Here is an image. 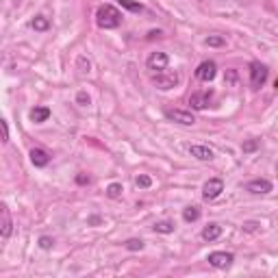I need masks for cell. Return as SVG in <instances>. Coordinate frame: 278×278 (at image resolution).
I'll use <instances>...</instances> for the list:
<instances>
[{
  "mask_svg": "<svg viewBox=\"0 0 278 278\" xmlns=\"http://www.w3.org/2000/svg\"><path fill=\"white\" fill-rule=\"evenodd\" d=\"M96 24L100 28H105V31H109V28H118L122 24V13L115 9L113 5H100L98 11H96Z\"/></svg>",
  "mask_w": 278,
  "mask_h": 278,
  "instance_id": "cell-1",
  "label": "cell"
},
{
  "mask_svg": "<svg viewBox=\"0 0 278 278\" xmlns=\"http://www.w3.org/2000/svg\"><path fill=\"white\" fill-rule=\"evenodd\" d=\"M267 68L263 63L259 61H252L250 63V87L252 89H259V87L265 85V80H267Z\"/></svg>",
  "mask_w": 278,
  "mask_h": 278,
  "instance_id": "cell-2",
  "label": "cell"
},
{
  "mask_svg": "<svg viewBox=\"0 0 278 278\" xmlns=\"http://www.w3.org/2000/svg\"><path fill=\"white\" fill-rule=\"evenodd\" d=\"M152 83H155L159 89H163V91H167V89H172V87H176L178 85V76H176V72H157L155 76H152Z\"/></svg>",
  "mask_w": 278,
  "mask_h": 278,
  "instance_id": "cell-3",
  "label": "cell"
},
{
  "mask_svg": "<svg viewBox=\"0 0 278 278\" xmlns=\"http://www.w3.org/2000/svg\"><path fill=\"white\" fill-rule=\"evenodd\" d=\"M165 118L176 122V124H182V126H192V124H196L194 113L192 111H182V109H167Z\"/></svg>",
  "mask_w": 278,
  "mask_h": 278,
  "instance_id": "cell-4",
  "label": "cell"
},
{
  "mask_svg": "<svg viewBox=\"0 0 278 278\" xmlns=\"http://www.w3.org/2000/svg\"><path fill=\"white\" fill-rule=\"evenodd\" d=\"M222 192H224V180L222 178H211V180L204 182V187H202L204 200H215Z\"/></svg>",
  "mask_w": 278,
  "mask_h": 278,
  "instance_id": "cell-5",
  "label": "cell"
},
{
  "mask_svg": "<svg viewBox=\"0 0 278 278\" xmlns=\"http://www.w3.org/2000/svg\"><path fill=\"white\" fill-rule=\"evenodd\" d=\"M209 265H213L217 269H226L233 265V261H235V257H233L230 252H211L209 254Z\"/></svg>",
  "mask_w": 278,
  "mask_h": 278,
  "instance_id": "cell-6",
  "label": "cell"
},
{
  "mask_svg": "<svg viewBox=\"0 0 278 278\" xmlns=\"http://www.w3.org/2000/svg\"><path fill=\"white\" fill-rule=\"evenodd\" d=\"M217 74V68L213 61H202L198 65V70H196V78L198 80H204V83H209V80H213Z\"/></svg>",
  "mask_w": 278,
  "mask_h": 278,
  "instance_id": "cell-7",
  "label": "cell"
},
{
  "mask_svg": "<svg viewBox=\"0 0 278 278\" xmlns=\"http://www.w3.org/2000/svg\"><path fill=\"white\" fill-rule=\"evenodd\" d=\"M167 63H170V57L165 53H152L148 57V68L155 70V72H163L167 70Z\"/></svg>",
  "mask_w": 278,
  "mask_h": 278,
  "instance_id": "cell-8",
  "label": "cell"
},
{
  "mask_svg": "<svg viewBox=\"0 0 278 278\" xmlns=\"http://www.w3.org/2000/svg\"><path fill=\"white\" fill-rule=\"evenodd\" d=\"M246 189L250 194H269V192H272V182H269L267 178H257V180L248 182Z\"/></svg>",
  "mask_w": 278,
  "mask_h": 278,
  "instance_id": "cell-9",
  "label": "cell"
},
{
  "mask_svg": "<svg viewBox=\"0 0 278 278\" xmlns=\"http://www.w3.org/2000/svg\"><path fill=\"white\" fill-rule=\"evenodd\" d=\"M209 102H211V94H207V91L192 94V98H189V105H192V109H196V111H202V109H207Z\"/></svg>",
  "mask_w": 278,
  "mask_h": 278,
  "instance_id": "cell-10",
  "label": "cell"
},
{
  "mask_svg": "<svg viewBox=\"0 0 278 278\" xmlns=\"http://www.w3.org/2000/svg\"><path fill=\"white\" fill-rule=\"evenodd\" d=\"M189 155L200 159V161H213L215 152L209 148V146H189Z\"/></svg>",
  "mask_w": 278,
  "mask_h": 278,
  "instance_id": "cell-11",
  "label": "cell"
},
{
  "mask_svg": "<svg viewBox=\"0 0 278 278\" xmlns=\"http://www.w3.org/2000/svg\"><path fill=\"white\" fill-rule=\"evenodd\" d=\"M31 163L35 167H46L50 163V155L46 150H41V148H33L31 150Z\"/></svg>",
  "mask_w": 278,
  "mask_h": 278,
  "instance_id": "cell-12",
  "label": "cell"
},
{
  "mask_svg": "<svg viewBox=\"0 0 278 278\" xmlns=\"http://www.w3.org/2000/svg\"><path fill=\"white\" fill-rule=\"evenodd\" d=\"M48 118H50V109L48 107H35V109H31V122L41 124V122H46Z\"/></svg>",
  "mask_w": 278,
  "mask_h": 278,
  "instance_id": "cell-13",
  "label": "cell"
},
{
  "mask_svg": "<svg viewBox=\"0 0 278 278\" xmlns=\"http://www.w3.org/2000/svg\"><path fill=\"white\" fill-rule=\"evenodd\" d=\"M219 235H222V226L219 224H209V226H204V230H202L204 241H215Z\"/></svg>",
  "mask_w": 278,
  "mask_h": 278,
  "instance_id": "cell-14",
  "label": "cell"
},
{
  "mask_svg": "<svg viewBox=\"0 0 278 278\" xmlns=\"http://www.w3.org/2000/svg\"><path fill=\"white\" fill-rule=\"evenodd\" d=\"M31 26L35 28V31H48V28H50V20L43 18V16H37L31 22Z\"/></svg>",
  "mask_w": 278,
  "mask_h": 278,
  "instance_id": "cell-15",
  "label": "cell"
},
{
  "mask_svg": "<svg viewBox=\"0 0 278 278\" xmlns=\"http://www.w3.org/2000/svg\"><path fill=\"white\" fill-rule=\"evenodd\" d=\"M198 217H200V209L198 207H187L185 211H182V219H185V222H196Z\"/></svg>",
  "mask_w": 278,
  "mask_h": 278,
  "instance_id": "cell-16",
  "label": "cell"
},
{
  "mask_svg": "<svg viewBox=\"0 0 278 278\" xmlns=\"http://www.w3.org/2000/svg\"><path fill=\"white\" fill-rule=\"evenodd\" d=\"M118 3L122 5V9H128V11H133V13H142L144 11V7L135 3V0H118Z\"/></svg>",
  "mask_w": 278,
  "mask_h": 278,
  "instance_id": "cell-17",
  "label": "cell"
},
{
  "mask_svg": "<svg viewBox=\"0 0 278 278\" xmlns=\"http://www.w3.org/2000/svg\"><path fill=\"white\" fill-rule=\"evenodd\" d=\"M155 230L157 233H163V235H170V233H174V222H167V219H163V222H157L155 224Z\"/></svg>",
  "mask_w": 278,
  "mask_h": 278,
  "instance_id": "cell-18",
  "label": "cell"
},
{
  "mask_svg": "<svg viewBox=\"0 0 278 278\" xmlns=\"http://www.w3.org/2000/svg\"><path fill=\"white\" fill-rule=\"evenodd\" d=\"M122 192H124V187L120 185V182H111V185L107 187V196H109V198H113V200L120 198Z\"/></svg>",
  "mask_w": 278,
  "mask_h": 278,
  "instance_id": "cell-19",
  "label": "cell"
},
{
  "mask_svg": "<svg viewBox=\"0 0 278 278\" xmlns=\"http://www.w3.org/2000/svg\"><path fill=\"white\" fill-rule=\"evenodd\" d=\"M124 246H126V250H133V252L135 250H144V241L142 239H128Z\"/></svg>",
  "mask_w": 278,
  "mask_h": 278,
  "instance_id": "cell-20",
  "label": "cell"
},
{
  "mask_svg": "<svg viewBox=\"0 0 278 278\" xmlns=\"http://www.w3.org/2000/svg\"><path fill=\"white\" fill-rule=\"evenodd\" d=\"M0 142L7 144L9 142V126H7V122L0 118Z\"/></svg>",
  "mask_w": 278,
  "mask_h": 278,
  "instance_id": "cell-21",
  "label": "cell"
},
{
  "mask_svg": "<svg viewBox=\"0 0 278 278\" xmlns=\"http://www.w3.org/2000/svg\"><path fill=\"white\" fill-rule=\"evenodd\" d=\"M11 230H13L11 219H5V222L0 224V235H3V237H9V235H11Z\"/></svg>",
  "mask_w": 278,
  "mask_h": 278,
  "instance_id": "cell-22",
  "label": "cell"
},
{
  "mask_svg": "<svg viewBox=\"0 0 278 278\" xmlns=\"http://www.w3.org/2000/svg\"><path fill=\"white\" fill-rule=\"evenodd\" d=\"M224 37H217V35H213V37H207V46H215V48H219V46H224Z\"/></svg>",
  "mask_w": 278,
  "mask_h": 278,
  "instance_id": "cell-23",
  "label": "cell"
},
{
  "mask_svg": "<svg viewBox=\"0 0 278 278\" xmlns=\"http://www.w3.org/2000/svg\"><path fill=\"white\" fill-rule=\"evenodd\" d=\"M135 185L146 189V187H150V185H152V178H150V176H137V178H135Z\"/></svg>",
  "mask_w": 278,
  "mask_h": 278,
  "instance_id": "cell-24",
  "label": "cell"
},
{
  "mask_svg": "<svg viewBox=\"0 0 278 278\" xmlns=\"http://www.w3.org/2000/svg\"><path fill=\"white\" fill-rule=\"evenodd\" d=\"M241 148H244V152H254L259 148V142H257V139H250V142H246Z\"/></svg>",
  "mask_w": 278,
  "mask_h": 278,
  "instance_id": "cell-25",
  "label": "cell"
},
{
  "mask_svg": "<svg viewBox=\"0 0 278 278\" xmlns=\"http://www.w3.org/2000/svg\"><path fill=\"white\" fill-rule=\"evenodd\" d=\"M53 246H55V241L50 239V237H41L39 239V248H43V250H50Z\"/></svg>",
  "mask_w": 278,
  "mask_h": 278,
  "instance_id": "cell-26",
  "label": "cell"
},
{
  "mask_svg": "<svg viewBox=\"0 0 278 278\" xmlns=\"http://www.w3.org/2000/svg\"><path fill=\"white\" fill-rule=\"evenodd\" d=\"M76 102H78V105H83V107H87V105H89V96H87L85 91H80L76 96Z\"/></svg>",
  "mask_w": 278,
  "mask_h": 278,
  "instance_id": "cell-27",
  "label": "cell"
},
{
  "mask_svg": "<svg viewBox=\"0 0 278 278\" xmlns=\"http://www.w3.org/2000/svg\"><path fill=\"white\" fill-rule=\"evenodd\" d=\"M78 65H80V72H83V74H85V72H89V61H85L83 57L78 59Z\"/></svg>",
  "mask_w": 278,
  "mask_h": 278,
  "instance_id": "cell-28",
  "label": "cell"
},
{
  "mask_svg": "<svg viewBox=\"0 0 278 278\" xmlns=\"http://www.w3.org/2000/svg\"><path fill=\"white\" fill-rule=\"evenodd\" d=\"M76 182H78V185H87V182H89V176H87V174H78Z\"/></svg>",
  "mask_w": 278,
  "mask_h": 278,
  "instance_id": "cell-29",
  "label": "cell"
},
{
  "mask_svg": "<svg viewBox=\"0 0 278 278\" xmlns=\"http://www.w3.org/2000/svg\"><path fill=\"white\" fill-rule=\"evenodd\" d=\"M226 80H228V83H235V80H237V74H235V70H230L228 74H226Z\"/></svg>",
  "mask_w": 278,
  "mask_h": 278,
  "instance_id": "cell-30",
  "label": "cell"
},
{
  "mask_svg": "<svg viewBox=\"0 0 278 278\" xmlns=\"http://www.w3.org/2000/svg\"><path fill=\"white\" fill-rule=\"evenodd\" d=\"M89 224H100V217H89Z\"/></svg>",
  "mask_w": 278,
  "mask_h": 278,
  "instance_id": "cell-31",
  "label": "cell"
},
{
  "mask_svg": "<svg viewBox=\"0 0 278 278\" xmlns=\"http://www.w3.org/2000/svg\"><path fill=\"white\" fill-rule=\"evenodd\" d=\"M0 213H5V204L3 202H0Z\"/></svg>",
  "mask_w": 278,
  "mask_h": 278,
  "instance_id": "cell-32",
  "label": "cell"
}]
</instances>
